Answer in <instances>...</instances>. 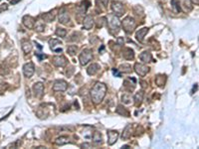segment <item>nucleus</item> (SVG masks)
I'll return each mask as SVG.
<instances>
[{"mask_svg":"<svg viewBox=\"0 0 199 149\" xmlns=\"http://www.w3.org/2000/svg\"><path fill=\"white\" fill-rule=\"evenodd\" d=\"M93 139H94V141L96 142V143H102V140H103L102 134H101L100 132H96L93 136Z\"/></svg>","mask_w":199,"mask_h":149,"instance_id":"nucleus-29","label":"nucleus"},{"mask_svg":"<svg viewBox=\"0 0 199 149\" xmlns=\"http://www.w3.org/2000/svg\"><path fill=\"white\" fill-rule=\"evenodd\" d=\"M131 128H132V125L131 124H128L125 126L124 132H122V139H128L129 138V136L131 134Z\"/></svg>","mask_w":199,"mask_h":149,"instance_id":"nucleus-21","label":"nucleus"},{"mask_svg":"<svg viewBox=\"0 0 199 149\" xmlns=\"http://www.w3.org/2000/svg\"><path fill=\"white\" fill-rule=\"evenodd\" d=\"M55 10H53L51 12H48V13H44L42 14V18L44 21L46 22H52L55 19Z\"/></svg>","mask_w":199,"mask_h":149,"instance_id":"nucleus-20","label":"nucleus"},{"mask_svg":"<svg viewBox=\"0 0 199 149\" xmlns=\"http://www.w3.org/2000/svg\"><path fill=\"white\" fill-rule=\"evenodd\" d=\"M36 57H38V59H39V61H42L44 58H47L46 55H44V54H40V53H35Z\"/></svg>","mask_w":199,"mask_h":149,"instance_id":"nucleus-35","label":"nucleus"},{"mask_svg":"<svg viewBox=\"0 0 199 149\" xmlns=\"http://www.w3.org/2000/svg\"><path fill=\"white\" fill-rule=\"evenodd\" d=\"M113 74L116 76V77H118V78H119L121 77V74L119 73V71L116 69H113Z\"/></svg>","mask_w":199,"mask_h":149,"instance_id":"nucleus-37","label":"nucleus"},{"mask_svg":"<svg viewBox=\"0 0 199 149\" xmlns=\"http://www.w3.org/2000/svg\"><path fill=\"white\" fill-rule=\"evenodd\" d=\"M107 94V85L103 83H97L91 91V97L95 104L102 103Z\"/></svg>","mask_w":199,"mask_h":149,"instance_id":"nucleus-1","label":"nucleus"},{"mask_svg":"<svg viewBox=\"0 0 199 149\" xmlns=\"http://www.w3.org/2000/svg\"><path fill=\"white\" fill-rule=\"evenodd\" d=\"M112 9H113V13H115L118 17L122 16V15L124 14V12H125L124 5H122V3L119 2V1H113L112 3Z\"/></svg>","mask_w":199,"mask_h":149,"instance_id":"nucleus-5","label":"nucleus"},{"mask_svg":"<svg viewBox=\"0 0 199 149\" xmlns=\"http://www.w3.org/2000/svg\"><path fill=\"white\" fill-rule=\"evenodd\" d=\"M70 21V16L65 8H62L59 12V22L62 24H66Z\"/></svg>","mask_w":199,"mask_h":149,"instance_id":"nucleus-11","label":"nucleus"},{"mask_svg":"<svg viewBox=\"0 0 199 149\" xmlns=\"http://www.w3.org/2000/svg\"><path fill=\"white\" fill-rule=\"evenodd\" d=\"M107 23V18L106 17H101L98 19V27L102 28L103 26H105Z\"/></svg>","mask_w":199,"mask_h":149,"instance_id":"nucleus-33","label":"nucleus"},{"mask_svg":"<svg viewBox=\"0 0 199 149\" xmlns=\"http://www.w3.org/2000/svg\"><path fill=\"white\" fill-rule=\"evenodd\" d=\"M122 103H131V97L128 96V94H122Z\"/></svg>","mask_w":199,"mask_h":149,"instance_id":"nucleus-34","label":"nucleus"},{"mask_svg":"<svg viewBox=\"0 0 199 149\" xmlns=\"http://www.w3.org/2000/svg\"><path fill=\"white\" fill-rule=\"evenodd\" d=\"M92 59H93V52L90 49H84L80 54V57H79L80 64L82 66H86Z\"/></svg>","mask_w":199,"mask_h":149,"instance_id":"nucleus-3","label":"nucleus"},{"mask_svg":"<svg viewBox=\"0 0 199 149\" xmlns=\"http://www.w3.org/2000/svg\"><path fill=\"white\" fill-rule=\"evenodd\" d=\"M33 49V46L29 41H23L22 42V50L25 54H29Z\"/></svg>","mask_w":199,"mask_h":149,"instance_id":"nucleus-17","label":"nucleus"},{"mask_svg":"<svg viewBox=\"0 0 199 149\" xmlns=\"http://www.w3.org/2000/svg\"><path fill=\"white\" fill-rule=\"evenodd\" d=\"M148 32V28L144 27L143 29H140L135 34V37H137V40L140 41V42H143V39H144V36L147 34Z\"/></svg>","mask_w":199,"mask_h":149,"instance_id":"nucleus-15","label":"nucleus"},{"mask_svg":"<svg viewBox=\"0 0 199 149\" xmlns=\"http://www.w3.org/2000/svg\"><path fill=\"white\" fill-rule=\"evenodd\" d=\"M109 28H110V31L113 34H116L119 32V29H121V22H119L118 16H113L109 21Z\"/></svg>","mask_w":199,"mask_h":149,"instance_id":"nucleus-4","label":"nucleus"},{"mask_svg":"<svg viewBox=\"0 0 199 149\" xmlns=\"http://www.w3.org/2000/svg\"><path fill=\"white\" fill-rule=\"evenodd\" d=\"M61 44H62V43L60 42L59 40H57V39H50V40H49V45H50V48H51L52 50H54L56 46L61 45Z\"/></svg>","mask_w":199,"mask_h":149,"instance_id":"nucleus-28","label":"nucleus"},{"mask_svg":"<svg viewBox=\"0 0 199 149\" xmlns=\"http://www.w3.org/2000/svg\"><path fill=\"white\" fill-rule=\"evenodd\" d=\"M33 91L35 97H41L44 94V85L42 83H37L33 85Z\"/></svg>","mask_w":199,"mask_h":149,"instance_id":"nucleus-12","label":"nucleus"},{"mask_svg":"<svg viewBox=\"0 0 199 149\" xmlns=\"http://www.w3.org/2000/svg\"><path fill=\"white\" fill-rule=\"evenodd\" d=\"M155 83L157 85H159V87H161V85H164V83H165V76H157L156 79H155Z\"/></svg>","mask_w":199,"mask_h":149,"instance_id":"nucleus-26","label":"nucleus"},{"mask_svg":"<svg viewBox=\"0 0 199 149\" xmlns=\"http://www.w3.org/2000/svg\"><path fill=\"white\" fill-rule=\"evenodd\" d=\"M34 28H35V30L37 31V32H42V31L44 30V28H45V25H44L43 22L41 21H38L35 23V26H34Z\"/></svg>","mask_w":199,"mask_h":149,"instance_id":"nucleus-27","label":"nucleus"},{"mask_svg":"<svg viewBox=\"0 0 199 149\" xmlns=\"http://www.w3.org/2000/svg\"><path fill=\"white\" fill-rule=\"evenodd\" d=\"M68 85L65 81L63 80H58L54 83V85H53V91H65L67 90Z\"/></svg>","mask_w":199,"mask_h":149,"instance_id":"nucleus-8","label":"nucleus"},{"mask_svg":"<svg viewBox=\"0 0 199 149\" xmlns=\"http://www.w3.org/2000/svg\"><path fill=\"white\" fill-rule=\"evenodd\" d=\"M83 27L86 30H90L94 27V19L92 18V16H86L84 19V23H83Z\"/></svg>","mask_w":199,"mask_h":149,"instance_id":"nucleus-14","label":"nucleus"},{"mask_svg":"<svg viewBox=\"0 0 199 149\" xmlns=\"http://www.w3.org/2000/svg\"><path fill=\"white\" fill-rule=\"evenodd\" d=\"M135 26H137V23H135L134 19L131 16L125 17L124 19V21H122V27H124V30L128 34L134 32Z\"/></svg>","mask_w":199,"mask_h":149,"instance_id":"nucleus-2","label":"nucleus"},{"mask_svg":"<svg viewBox=\"0 0 199 149\" xmlns=\"http://www.w3.org/2000/svg\"><path fill=\"white\" fill-rule=\"evenodd\" d=\"M107 134H108V143H109V145L115 144L116 142V140H118V138H119V132L116 131V130H108Z\"/></svg>","mask_w":199,"mask_h":149,"instance_id":"nucleus-9","label":"nucleus"},{"mask_svg":"<svg viewBox=\"0 0 199 149\" xmlns=\"http://www.w3.org/2000/svg\"><path fill=\"white\" fill-rule=\"evenodd\" d=\"M99 70H100V65L99 64H92L89 68H88L87 72L90 76H93V75H96L97 73L99 72Z\"/></svg>","mask_w":199,"mask_h":149,"instance_id":"nucleus-19","label":"nucleus"},{"mask_svg":"<svg viewBox=\"0 0 199 149\" xmlns=\"http://www.w3.org/2000/svg\"><path fill=\"white\" fill-rule=\"evenodd\" d=\"M119 71L122 72L124 74H129L131 72V67L128 64H122L119 66Z\"/></svg>","mask_w":199,"mask_h":149,"instance_id":"nucleus-25","label":"nucleus"},{"mask_svg":"<svg viewBox=\"0 0 199 149\" xmlns=\"http://www.w3.org/2000/svg\"><path fill=\"white\" fill-rule=\"evenodd\" d=\"M35 72V67L32 62H29L23 66V74L26 78H31Z\"/></svg>","mask_w":199,"mask_h":149,"instance_id":"nucleus-7","label":"nucleus"},{"mask_svg":"<svg viewBox=\"0 0 199 149\" xmlns=\"http://www.w3.org/2000/svg\"><path fill=\"white\" fill-rule=\"evenodd\" d=\"M53 64L56 67H64L67 64V61H66V58L63 56H55L53 58Z\"/></svg>","mask_w":199,"mask_h":149,"instance_id":"nucleus-13","label":"nucleus"},{"mask_svg":"<svg viewBox=\"0 0 199 149\" xmlns=\"http://www.w3.org/2000/svg\"><path fill=\"white\" fill-rule=\"evenodd\" d=\"M196 90H197V85H195L193 87V90H192V91H191V94H194V91H196Z\"/></svg>","mask_w":199,"mask_h":149,"instance_id":"nucleus-41","label":"nucleus"},{"mask_svg":"<svg viewBox=\"0 0 199 149\" xmlns=\"http://www.w3.org/2000/svg\"><path fill=\"white\" fill-rule=\"evenodd\" d=\"M171 8L173 9V11L175 13H179L181 11L180 9V3H179L178 0H171Z\"/></svg>","mask_w":199,"mask_h":149,"instance_id":"nucleus-23","label":"nucleus"},{"mask_svg":"<svg viewBox=\"0 0 199 149\" xmlns=\"http://www.w3.org/2000/svg\"><path fill=\"white\" fill-rule=\"evenodd\" d=\"M0 1H2V0H0Z\"/></svg>","mask_w":199,"mask_h":149,"instance_id":"nucleus-44","label":"nucleus"},{"mask_svg":"<svg viewBox=\"0 0 199 149\" xmlns=\"http://www.w3.org/2000/svg\"><path fill=\"white\" fill-rule=\"evenodd\" d=\"M22 21H23V24L25 27L29 28V29H32V28H34V26H35V19H34L32 16H29V15H25V16L23 17V19H22Z\"/></svg>","mask_w":199,"mask_h":149,"instance_id":"nucleus-10","label":"nucleus"},{"mask_svg":"<svg viewBox=\"0 0 199 149\" xmlns=\"http://www.w3.org/2000/svg\"><path fill=\"white\" fill-rule=\"evenodd\" d=\"M191 1H192V3H194V4H196V5L199 4V0H191Z\"/></svg>","mask_w":199,"mask_h":149,"instance_id":"nucleus-42","label":"nucleus"},{"mask_svg":"<svg viewBox=\"0 0 199 149\" xmlns=\"http://www.w3.org/2000/svg\"><path fill=\"white\" fill-rule=\"evenodd\" d=\"M118 45L119 46L124 45V38H122V37H119V39H118Z\"/></svg>","mask_w":199,"mask_h":149,"instance_id":"nucleus-38","label":"nucleus"},{"mask_svg":"<svg viewBox=\"0 0 199 149\" xmlns=\"http://www.w3.org/2000/svg\"><path fill=\"white\" fill-rule=\"evenodd\" d=\"M134 71L137 72V74L140 75V77H145L147 73L149 72V68L143 64L137 63V64L134 65Z\"/></svg>","mask_w":199,"mask_h":149,"instance_id":"nucleus-6","label":"nucleus"},{"mask_svg":"<svg viewBox=\"0 0 199 149\" xmlns=\"http://www.w3.org/2000/svg\"><path fill=\"white\" fill-rule=\"evenodd\" d=\"M140 59L143 63H148L152 60V56H151V54L149 52H146V51H145V52H143L140 55Z\"/></svg>","mask_w":199,"mask_h":149,"instance_id":"nucleus-18","label":"nucleus"},{"mask_svg":"<svg viewBox=\"0 0 199 149\" xmlns=\"http://www.w3.org/2000/svg\"><path fill=\"white\" fill-rule=\"evenodd\" d=\"M77 50H78V47H77V46H75V45H71V46H69V47H68V49H67L68 53L70 54L71 56L75 55L76 52H77Z\"/></svg>","mask_w":199,"mask_h":149,"instance_id":"nucleus-32","label":"nucleus"},{"mask_svg":"<svg viewBox=\"0 0 199 149\" xmlns=\"http://www.w3.org/2000/svg\"><path fill=\"white\" fill-rule=\"evenodd\" d=\"M128 147H129L128 145H125V146H122V148H128Z\"/></svg>","mask_w":199,"mask_h":149,"instance_id":"nucleus-43","label":"nucleus"},{"mask_svg":"<svg viewBox=\"0 0 199 149\" xmlns=\"http://www.w3.org/2000/svg\"><path fill=\"white\" fill-rule=\"evenodd\" d=\"M108 1L109 0H97V3H101V4H103V6H106L108 4Z\"/></svg>","mask_w":199,"mask_h":149,"instance_id":"nucleus-36","label":"nucleus"},{"mask_svg":"<svg viewBox=\"0 0 199 149\" xmlns=\"http://www.w3.org/2000/svg\"><path fill=\"white\" fill-rule=\"evenodd\" d=\"M56 144L57 145H60V146H62V145H65V144H67V143H69V139H68V137H66V136H60L59 138H57L56 139Z\"/></svg>","mask_w":199,"mask_h":149,"instance_id":"nucleus-24","label":"nucleus"},{"mask_svg":"<svg viewBox=\"0 0 199 149\" xmlns=\"http://www.w3.org/2000/svg\"><path fill=\"white\" fill-rule=\"evenodd\" d=\"M7 9V4H3L0 6V12H2L3 10H6Z\"/></svg>","mask_w":199,"mask_h":149,"instance_id":"nucleus-39","label":"nucleus"},{"mask_svg":"<svg viewBox=\"0 0 199 149\" xmlns=\"http://www.w3.org/2000/svg\"><path fill=\"white\" fill-rule=\"evenodd\" d=\"M19 1H20V0H10V3H11V5H15V4H17Z\"/></svg>","mask_w":199,"mask_h":149,"instance_id":"nucleus-40","label":"nucleus"},{"mask_svg":"<svg viewBox=\"0 0 199 149\" xmlns=\"http://www.w3.org/2000/svg\"><path fill=\"white\" fill-rule=\"evenodd\" d=\"M143 91H137V94H134V103L137 106H140V104L141 103V101H143Z\"/></svg>","mask_w":199,"mask_h":149,"instance_id":"nucleus-22","label":"nucleus"},{"mask_svg":"<svg viewBox=\"0 0 199 149\" xmlns=\"http://www.w3.org/2000/svg\"><path fill=\"white\" fill-rule=\"evenodd\" d=\"M90 6V2L89 1H84L83 3H82V5L80 6V9H81V13H85V12L87 11V9L89 8Z\"/></svg>","mask_w":199,"mask_h":149,"instance_id":"nucleus-30","label":"nucleus"},{"mask_svg":"<svg viewBox=\"0 0 199 149\" xmlns=\"http://www.w3.org/2000/svg\"><path fill=\"white\" fill-rule=\"evenodd\" d=\"M56 35L59 37L64 38V37H66V35H67V31H66L65 29H63V28H58V29L56 30Z\"/></svg>","mask_w":199,"mask_h":149,"instance_id":"nucleus-31","label":"nucleus"},{"mask_svg":"<svg viewBox=\"0 0 199 149\" xmlns=\"http://www.w3.org/2000/svg\"><path fill=\"white\" fill-rule=\"evenodd\" d=\"M122 56L125 60H132L134 58V51L129 48H125L122 51Z\"/></svg>","mask_w":199,"mask_h":149,"instance_id":"nucleus-16","label":"nucleus"}]
</instances>
